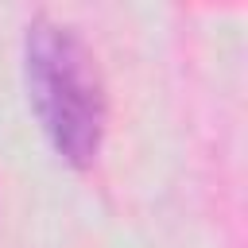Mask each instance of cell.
<instances>
[{
	"mask_svg": "<svg viewBox=\"0 0 248 248\" xmlns=\"http://www.w3.org/2000/svg\"><path fill=\"white\" fill-rule=\"evenodd\" d=\"M23 78L35 120L58 159L85 167L105 136V89L85 43L50 19H35L23 39Z\"/></svg>",
	"mask_w": 248,
	"mask_h": 248,
	"instance_id": "6da1fadb",
	"label": "cell"
}]
</instances>
